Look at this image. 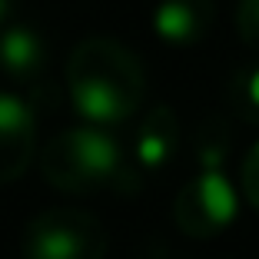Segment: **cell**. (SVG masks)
Listing matches in <instances>:
<instances>
[{"instance_id": "1", "label": "cell", "mask_w": 259, "mask_h": 259, "mask_svg": "<svg viewBox=\"0 0 259 259\" xmlns=\"http://www.w3.org/2000/svg\"><path fill=\"white\" fill-rule=\"evenodd\" d=\"M216 160H220V153H206V163L209 166L203 169V176H199V206H203V213L209 216L213 223H220V226H226V223L236 220L239 213V199L236 193H233V186H229V180L216 169Z\"/></svg>"}, {"instance_id": "4", "label": "cell", "mask_w": 259, "mask_h": 259, "mask_svg": "<svg viewBox=\"0 0 259 259\" xmlns=\"http://www.w3.org/2000/svg\"><path fill=\"white\" fill-rule=\"evenodd\" d=\"M153 27H156V33H160L163 40L180 44V40L193 37V30H196V14H193V7L183 4V0H166V4H160V10L153 14Z\"/></svg>"}, {"instance_id": "9", "label": "cell", "mask_w": 259, "mask_h": 259, "mask_svg": "<svg viewBox=\"0 0 259 259\" xmlns=\"http://www.w3.org/2000/svg\"><path fill=\"white\" fill-rule=\"evenodd\" d=\"M246 93H249V100L259 107V70H252V76H249V83H246Z\"/></svg>"}, {"instance_id": "8", "label": "cell", "mask_w": 259, "mask_h": 259, "mask_svg": "<svg viewBox=\"0 0 259 259\" xmlns=\"http://www.w3.org/2000/svg\"><path fill=\"white\" fill-rule=\"evenodd\" d=\"M137 153H140V160H143L146 166H156V163L166 160V140H163L160 133H146V137L140 140Z\"/></svg>"}, {"instance_id": "11", "label": "cell", "mask_w": 259, "mask_h": 259, "mask_svg": "<svg viewBox=\"0 0 259 259\" xmlns=\"http://www.w3.org/2000/svg\"><path fill=\"white\" fill-rule=\"evenodd\" d=\"M256 156H259V143H256Z\"/></svg>"}, {"instance_id": "3", "label": "cell", "mask_w": 259, "mask_h": 259, "mask_svg": "<svg viewBox=\"0 0 259 259\" xmlns=\"http://www.w3.org/2000/svg\"><path fill=\"white\" fill-rule=\"evenodd\" d=\"M73 160L90 176H107L120 166V146L100 130H80L73 133Z\"/></svg>"}, {"instance_id": "5", "label": "cell", "mask_w": 259, "mask_h": 259, "mask_svg": "<svg viewBox=\"0 0 259 259\" xmlns=\"http://www.w3.org/2000/svg\"><path fill=\"white\" fill-rule=\"evenodd\" d=\"M0 60L7 63L14 73H23V70H30L33 63L40 60V40L33 37L30 30H7L4 40H0Z\"/></svg>"}, {"instance_id": "6", "label": "cell", "mask_w": 259, "mask_h": 259, "mask_svg": "<svg viewBox=\"0 0 259 259\" xmlns=\"http://www.w3.org/2000/svg\"><path fill=\"white\" fill-rule=\"evenodd\" d=\"M33 259H76L80 256V239L70 229H40L30 246Z\"/></svg>"}, {"instance_id": "10", "label": "cell", "mask_w": 259, "mask_h": 259, "mask_svg": "<svg viewBox=\"0 0 259 259\" xmlns=\"http://www.w3.org/2000/svg\"><path fill=\"white\" fill-rule=\"evenodd\" d=\"M7 14V0H0V17Z\"/></svg>"}, {"instance_id": "2", "label": "cell", "mask_w": 259, "mask_h": 259, "mask_svg": "<svg viewBox=\"0 0 259 259\" xmlns=\"http://www.w3.org/2000/svg\"><path fill=\"white\" fill-rule=\"evenodd\" d=\"M73 103L90 123H116L126 110L120 90L110 80H100V76H87L73 87Z\"/></svg>"}, {"instance_id": "7", "label": "cell", "mask_w": 259, "mask_h": 259, "mask_svg": "<svg viewBox=\"0 0 259 259\" xmlns=\"http://www.w3.org/2000/svg\"><path fill=\"white\" fill-rule=\"evenodd\" d=\"M30 120H33V113L23 100L10 97V93H0V137H14V133L27 130Z\"/></svg>"}]
</instances>
